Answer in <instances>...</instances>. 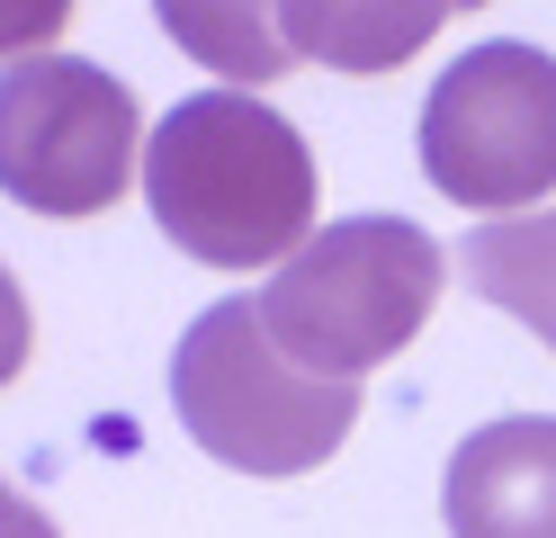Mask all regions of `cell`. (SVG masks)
<instances>
[{"label": "cell", "mask_w": 556, "mask_h": 538, "mask_svg": "<svg viewBox=\"0 0 556 538\" xmlns=\"http://www.w3.org/2000/svg\"><path fill=\"white\" fill-rule=\"evenodd\" d=\"M170 404H180V430L206 458L242 466V476H305L351 440L359 386L305 377L269 341L261 297H225L170 350Z\"/></svg>", "instance_id": "obj_3"}, {"label": "cell", "mask_w": 556, "mask_h": 538, "mask_svg": "<svg viewBox=\"0 0 556 538\" xmlns=\"http://www.w3.org/2000/svg\"><path fill=\"white\" fill-rule=\"evenodd\" d=\"M422 171L484 225L539 215V198H556V63L511 36L448 63L422 99Z\"/></svg>", "instance_id": "obj_4"}, {"label": "cell", "mask_w": 556, "mask_h": 538, "mask_svg": "<svg viewBox=\"0 0 556 538\" xmlns=\"http://www.w3.org/2000/svg\"><path fill=\"white\" fill-rule=\"evenodd\" d=\"M278 36L315 63H341V72H395L422 36H440V10H278Z\"/></svg>", "instance_id": "obj_8"}, {"label": "cell", "mask_w": 556, "mask_h": 538, "mask_svg": "<svg viewBox=\"0 0 556 538\" xmlns=\"http://www.w3.org/2000/svg\"><path fill=\"white\" fill-rule=\"evenodd\" d=\"M135 90L73 54H18L0 82V179L27 215H99L135 171Z\"/></svg>", "instance_id": "obj_5"}, {"label": "cell", "mask_w": 556, "mask_h": 538, "mask_svg": "<svg viewBox=\"0 0 556 538\" xmlns=\"http://www.w3.org/2000/svg\"><path fill=\"white\" fill-rule=\"evenodd\" d=\"M162 27L180 36V46L216 54V72H233V82H278V72H288L278 10H170Z\"/></svg>", "instance_id": "obj_9"}, {"label": "cell", "mask_w": 556, "mask_h": 538, "mask_svg": "<svg viewBox=\"0 0 556 538\" xmlns=\"http://www.w3.org/2000/svg\"><path fill=\"white\" fill-rule=\"evenodd\" d=\"M458 278L476 287L484 305L520 314V323L556 350V207L511 215V225H476V234L458 242Z\"/></svg>", "instance_id": "obj_7"}, {"label": "cell", "mask_w": 556, "mask_h": 538, "mask_svg": "<svg viewBox=\"0 0 556 538\" xmlns=\"http://www.w3.org/2000/svg\"><path fill=\"white\" fill-rule=\"evenodd\" d=\"M448 538H556V422H484L448 458Z\"/></svg>", "instance_id": "obj_6"}, {"label": "cell", "mask_w": 556, "mask_h": 538, "mask_svg": "<svg viewBox=\"0 0 556 538\" xmlns=\"http://www.w3.org/2000/svg\"><path fill=\"white\" fill-rule=\"evenodd\" d=\"M153 225L206 270H288L315 242V153L242 90L180 99L144 143Z\"/></svg>", "instance_id": "obj_1"}, {"label": "cell", "mask_w": 556, "mask_h": 538, "mask_svg": "<svg viewBox=\"0 0 556 538\" xmlns=\"http://www.w3.org/2000/svg\"><path fill=\"white\" fill-rule=\"evenodd\" d=\"M440 287H448V251L422 225H404V215H351V225H324L261 287V323L305 377L359 386L377 359H395L431 323Z\"/></svg>", "instance_id": "obj_2"}]
</instances>
